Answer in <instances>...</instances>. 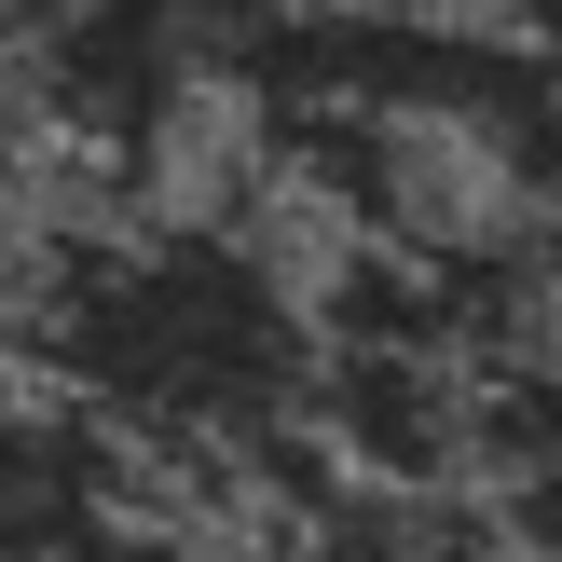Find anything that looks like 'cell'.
Returning a JSON list of instances; mask_svg holds the SVG:
<instances>
[{
    "label": "cell",
    "instance_id": "1",
    "mask_svg": "<svg viewBox=\"0 0 562 562\" xmlns=\"http://www.w3.org/2000/svg\"><path fill=\"white\" fill-rule=\"evenodd\" d=\"M0 357L97 412L151 467H247L316 426V289L247 247V220H55L0 234Z\"/></svg>",
    "mask_w": 562,
    "mask_h": 562
},
{
    "label": "cell",
    "instance_id": "2",
    "mask_svg": "<svg viewBox=\"0 0 562 562\" xmlns=\"http://www.w3.org/2000/svg\"><path fill=\"white\" fill-rule=\"evenodd\" d=\"M124 508V439L55 384H0V562H69Z\"/></svg>",
    "mask_w": 562,
    "mask_h": 562
}]
</instances>
